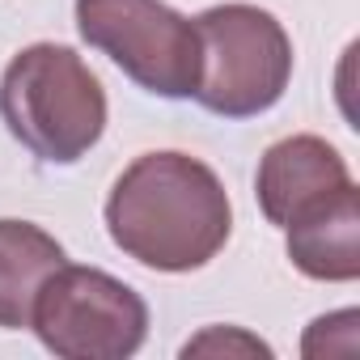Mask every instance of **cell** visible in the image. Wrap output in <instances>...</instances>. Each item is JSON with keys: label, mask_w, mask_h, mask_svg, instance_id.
Wrapping results in <instances>:
<instances>
[{"label": "cell", "mask_w": 360, "mask_h": 360, "mask_svg": "<svg viewBox=\"0 0 360 360\" xmlns=\"http://www.w3.org/2000/svg\"><path fill=\"white\" fill-rule=\"evenodd\" d=\"M106 233L140 267L195 271L233 233L229 191L217 169L191 153H144L106 195Z\"/></svg>", "instance_id": "1"}, {"label": "cell", "mask_w": 360, "mask_h": 360, "mask_svg": "<svg viewBox=\"0 0 360 360\" xmlns=\"http://www.w3.org/2000/svg\"><path fill=\"white\" fill-rule=\"evenodd\" d=\"M0 119L39 161L72 165L106 131V89L72 47L34 43L0 77Z\"/></svg>", "instance_id": "2"}, {"label": "cell", "mask_w": 360, "mask_h": 360, "mask_svg": "<svg viewBox=\"0 0 360 360\" xmlns=\"http://www.w3.org/2000/svg\"><path fill=\"white\" fill-rule=\"evenodd\" d=\"M200 81L195 102L221 119H255L271 110L292 81V39L259 5H212L195 18Z\"/></svg>", "instance_id": "3"}, {"label": "cell", "mask_w": 360, "mask_h": 360, "mask_svg": "<svg viewBox=\"0 0 360 360\" xmlns=\"http://www.w3.org/2000/svg\"><path fill=\"white\" fill-rule=\"evenodd\" d=\"M30 326L60 360H127L148 335V305L102 267L60 263L34 297Z\"/></svg>", "instance_id": "4"}, {"label": "cell", "mask_w": 360, "mask_h": 360, "mask_svg": "<svg viewBox=\"0 0 360 360\" xmlns=\"http://www.w3.org/2000/svg\"><path fill=\"white\" fill-rule=\"evenodd\" d=\"M77 30L140 89L157 98L195 94L200 34L165 0H77Z\"/></svg>", "instance_id": "5"}, {"label": "cell", "mask_w": 360, "mask_h": 360, "mask_svg": "<svg viewBox=\"0 0 360 360\" xmlns=\"http://www.w3.org/2000/svg\"><path fill=\"white\" fill-rule=\"evenodd\" d=\"M347 183H352V169L339 157V148L326 144L322 136L301 131V136L276 140L263 153L259 174H255V195H259L263 217L284 229L301 208L326 200L330 191Z\"/></svg>", "instance_id": "6"}, {"label": "cell", "mask_w": 360, "mask_h": 360, "mask_svg": "<svg viewBox=\"0 0 360 360\" xmlns=\"http://www.w3.org/2000/svg\"><path fill=\"white\" fill-rule=\"evenodd\" d=\"M288 259L301 276L322 284H352L360 276V191L356 183L301 208L284 225Z\"/></svg>", "instance_id": "7"}, {"label": "cell", "mask_w": 360, "mask_h": 360, "mask_svg": "<svg viewBox=\"0 0 360 360\" xmlns=\"http://www.w3.org/2000/svg\"><path fill=\"white\" fill-rule=\"evenodd\" d=\"M60 263H68V255L47 229L30 221H0V326H30L34 297Z\"/></svg>", "instance_id": "8"}, {"label": "cell", "mask_w": 360, "mask_h": 360, "mask_svg": "<svg viewBox=\"0 0 360 360\" xmlns=\"http://www.w3.org/2000/svg\"><path fill=\"white\" fill-rule=\"evenodd\" d=\"M200 352H242V356H271V347H267L263 339H255V335H246V330H238V326H229V330L212 326V330H204L200 339H191V343L183 347V356H200Z\"/></svg>", "instance_id": "9"}]
</instances>
